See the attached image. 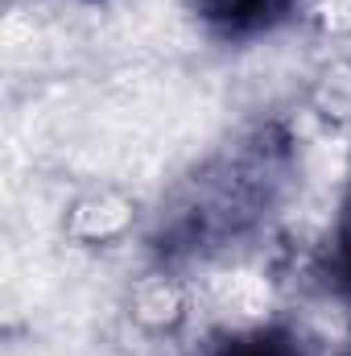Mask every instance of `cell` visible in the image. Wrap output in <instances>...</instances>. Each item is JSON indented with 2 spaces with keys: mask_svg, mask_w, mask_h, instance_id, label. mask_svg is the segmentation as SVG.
<instances>
[{
  "mask_svg": "<svg viewBox=\"0 0 351 356\" xmlns=\"http://www.w3.org/2000/svg\"><path fill=\"white\" fill-rule=\"evenodd\" d=\"M124 315L149 340H174L198 315V286L174 261H149L124 286Z\"/></svg>",
  "mask_w": 351,
  "mask_h": 356,
  "instance_id": "6da1fadb",
  "label": "cell"
},
{
  "mask_svg": "<svg viewBox=\"0 0 351 356\" xmlns=\"http://www.w3.org/2000/svg\"><path fill=\"white\" fill-rule=\"evenodd\" d=\"M137 220H141L137 199H132L128 191L103 182V186H87V191H79V195L67 203L62 232H67V241H75V245L108 249V245L128 241V232L137 228Z\"/></svg>",
  "mask_w": 351,
  "mask_h": 356,
  "instance_id": "7a4b0ae2",
  "label": "cell"
},
{
  "mask_svg": "<svg viewBox=\"0 0 351 356\" xmlns=\"http://www.w3.org/2000/svg\"><path fill=\"white\" fill-rule=\"evenodd\" d=\"M190 8L223 33H252L281 21L289 8H298V0H190Z\"/></svg>",
  "mask_w": 351,
  "mask_h": 356,
  "instance_id": "3957f363",
  "label": "cell"
},
{
  "mask_svg": "<svg viewBox=\"0 0 351 356\" xmlns=\"http://www.w3.org/2000/svg\"><path fill=\"white\" fill-rule=\"evenodd\" d=\"M298 8L318 38L351 46V0H298Z\"/></svg>",
  "mask_w": 351,
  "mask_h": 356,
  "instance_id": "277c9868",
  "label": "cell"
}]
</instances>
